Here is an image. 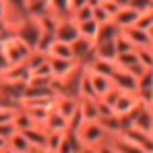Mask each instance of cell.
Returning <instances> with one entry per match:
<instances>
[{"instance_id":"43","label":"cell","mask_w":153,"mask_h":153,"mask_svg":"<svg viewBox=\"0 0 153 153\" xmlns=\"http://www.w3.org/2000/svg\"><path fill=\"white\" fill-rule=\"evenodd\" d=\"M6 143H8V137L0 134V151H2V149H6Z\"/></svg>"},{"instance_id":"5","label":"cell","mask_w":153,"mask_h":153,"mask_svg":"<svg viewBox=\"0 0 153 153\" xmlns=\"http://www.w3.org/2000/svg\"><path fill=\"white\" fill-rule=\"evenodd\" d=\"M29 66H27V62L23 64H13V66H8L2 75H0V83L2 85H17V87H25L27 83H29Z\"/></svg>"},{"instance_id":"20","label":"cell","mask_w":153,"mask_h":153,"mask_svg":"<svg viewBox=\"0 0 153 153\" xmlns=\"http://www.w3.org/2000/svg\"><path fill=\"white\" fill-rule=\"evenodd\" d=\"M79 112L85 122H97L100 112H97V100H79Z\"/></svg>"},{"instance_id":"25","label":"cell","mask_w":153,"mask_h":153,"mask_svg":"<svg viewBox=\"0 0 153 153\" xmlns=\"http://www.w3.org/2000/svg\"><path fill=\"white\" fill-rule=\"evenodd\" d=\"M64 134L66 132H48L46 130V143H44V149L48 153H58L62 141H64Z\"/></svg>"},{"instance_id":"38","label":"cell","mask_w":153,"mask_h":153,"mask_svg":"<svg viewBox=\"0 0 153 153\" xmlns=\"http://www.w3.org/2000/svg\"><path fill=\"white\" fill-rule=\"evenodd\" d=\"M97 112H100V118H105V116H112V114H114V110H112V105H108V103H103L102 100H97Z\"/></svg>"},{"instance_id":"48","label":"cell","mask_w":153,"mask_h":153,"mask_svg":"<svg viewBox=\"0 0 153 153\" xmlns=\"http://www.w3.org/2000/svg\"><path fill=\"white\" fill-rule=\"evenodd\" d=\"M0 153H13V151H10V149L6 147V149H2V151H0Z\"/></svg>"},{"instance_id":"36","label":"cell","mask_w":153,"mask_h":153,"mask_svg":"<svg viewBox=\"0 0 153 153\" xmlns=\"http://www.w3.org/2000/svg\"><path fill=\"white\" fill-rule=\"evenodd\" d=\"M31 75H33V76H50V79H52L50 62H48V60H46V62H44V64H39V66H37V68H33V71H31Z\"/></svg>"},{"instance_id":"32","label":"cell","mask_w":153,"mask_h":153,"mask_svg":"<svg viewBox=\"0 0 153 153\" xmlns=\"http://www.w3.org/2000/svg\"><path fill=\"white\" fill-rule=\"evenodd\" d=\"M85 124V120H83V116H81V112H79V108H76V112L68 118V128H66V132H73V134H76L79 130H81V126Z\"/></svg>"},{"instance_id":"41","label":"cell","mask_w":153,"mask_h":153,"mask_svg":"<svg viewBox=\"0 0 153 153\" xmlns=\"http://www.w3.org/2000/svg\"><path fill=\"white\" fill-rule=\"evenodd\" d=\"M8 66H10V64H8V60H6V58H4V54L0 52V75H2V73H4Z\"/></svg>"},{"instance_id":"28","label":"cell","mask_w":153,"mask_h":153,"mask_svg":"<svg viewBox=\"0 0 153 153\" xmlns=\"http://www.w3.org/2000/svg\"><path fill=\"white\" fill-rule=\"evenodd\" d=\"M48 8L54 17L58 19H64V17H71V10H68V0H48Z\"/></svg>"},{"instance_id":"24","label":"cell","mask_w":153,"mask_h":153,"mask_svg":"<svg viewBox=\"0 0 153 153\" xmlns=\"http://www.w3.org/2000/svg\"><path fill=\"white\" fill-rule=\"evenodd\" d=\"M13 126L15 130H19V132H23L27 128H33V126H39V124H35V120L27 114L25 110H21L19 108V112H17V116H15V120H13Z\"/></svg>"},{"instance_id":"49","label":"cell","mask_w":153,"mask_h":153,"mask_svg":"<svg viewBox=\"0 0 153 153\" xmlns=\"http://www.w3.org/2000/svg\"><path fill=\"white\" fill-rule=\"evenodd\" d=\"M0 87H2V85H0Z\"/></svg>"},{"instance_id":"30","label":"cell","mask_w":153,"mask_h":153,"mask_svg":"<svg viewBox=\"0 0 153 153\" xmlns=\"http://www.w3.org/2000/svg\"><path fill=\"white\" fill-rule=\"evenodd\" d=\"M137 58H139V64L145 68V71H153V48H137Z\"/></svg>"},{"instance_id":"8","label":"cell","mask_w":153,"mask_h":153,"mask_svg":"<svg viewBox=\"0 0 153 153\" xmlns=\"http://www.w3.org/2000/svg\"><path fill=\"white\" fill-rule=\"evenodd\" d=\"M71 48H73V56H75V60L79 64H87V62L95 56V42L85 39V37L75 39V42L71 44Z\"/></svg>"},{"instance_id":"29","label":"cell","mask_w":153,"mask_h":153,"mask_svg":"<svg viewBox=\"0 0 153 153\" xmlns=\"http://www.w3.org/2000/svg\"><path fill=\"white\" fill-rule=\"evenodd\" d=\"M120 33H122V29L116 25L114 21H110V23L100 25V35H97V39H116ZM97 39H95V42H97Z\"/></svg>"},{"instance_id":"21","label":"cell","mask_w":153,"mask_h":153,"mask_svg":"<svg viewBox=\"0 0 153 153\" xmlns=\"http://www.w3.org/2000/svg\"><path fill=\"white\" fill-rule=\"evenodd\" d=\"M23 137L29 141V145H31L33 149H39V147H44V143H46V128L44 126L27 128V130H23Z\"/></svg>"},{"instance_id":"2","label":"cell","mask_w":153,"mask_h":153,"mask_svg":"<svg viewBox=\"0 0 153 153\" xmlns=\"http://www.w3.org/2000/svg\"><path fill=\"white\" fill-rule=\"evenodd\" d=\"M13 33H15L19 39H23L33 52L37 50V44H39V37H42V29H39V23H37L35 17H29V15L23 17V19L15 25Z\"/></svg>"},{"instance_id":"6","label":"cell","mask_w":153,"mask_h":153,"mask_svg":"<svg viewBox=\"0 0 153 153\" xmlns=\"http://www.w3.org/2000/svg\"><path fill=\"white\" fill-rule=\"evenodd\" d=\"M139 105H141V102H139L137 93H124V91H120V95H118V100L114 102L112 110H114V114H116L118 118H126V116H130Z\"/></svg>"},{"instance_id":"45","label":"cell","mask_w":153,"mask_h":153,"mask_svg":"<svg viewBox=\"0 0 153 153\" xmlns=\"http://www.w3.org/2000/svg\"><path fill=\"white\" fill-rule=\"evenodd\" d=\"M33 2H46V4H48V0H25V8L29 4H33Z\"/></svg>"},{"instance_id":"13","label":"cell","mask_w":153,"mask_h":153,"mask_svg":"<svg viewBox=\"0 0 153 153\" xmlns=\"http://www.w3.org/2000/svg\"><path fill=\"white\" fill-rule=\"evenodd\" d=\"M76 108H79V100L76 97H71V95H58L56 102H54V110L58 114H62L66 120L76 112Z\"/></svg>"},{"instance_id":"33","label":"cell","mask_w":153,"mask_h":153,"mask_svg":"<svg viewBox=\"0 0 153 153\" xmlns=\"http://www.w3.org/2000/svg\"><path fill=\"white\" fill-rule=\"evenodd\" d=\"M114 46H116V52H118V54H122V52H130V50H137V48H134V46H132V44L126 39V35H124V33H120V35L114 39Z\"/></svg>"},{"instance_id":"27","label":"cell","mask_w":153,"mask_h":153,"mask_svg":"<svg viewBox=\"0 0 153 153\" xmlns=\"http://www.w3.org/2000/svg\"><path fill=\"white\" fill-rule=\"evenodd\" d=\"M114 62H116V66H118V68H122V71H126V68H130V66L139 64L137 50H130V52H122V54H118Z\"/></svg>"},{"instance_id":"46","label":"cell","mask_w":153,"mask_h":153,"mask_svg":"<svg viewBox=\"0 0 153 153\" xmlns=\"http://www.w3.org/2000/svg\"><path fill=\"white\" fill-rule=\"evenodd\" d=\"M31 153H48V151H46L44 147H39V149H33V151H31Z\"/></svg>"},{"instance_id":"35","label":"cell","mask_w":153,"mask_h":153,"mask_svg":"<svg viewBox=\"0 0 153 153\" xmlns=\"http://www.w3.org/2000/svg\"><path fill=\"white\" fill-rule=\"evenodd\" d=\"M128 6H132L134 10H139V13L143 15V13H147V10L153 8V0H130Z\"/></svg>"},{"instance_id":"4","label":"cell","mask_w":153,"mask_h":153,"mask_svg":"<svg viewBox=\"0 0 153 153\" xmlns=\"http://www.w3.org/2000/svg\"><path fill=\"white\" fill-rule=\"evenodd\" d=\"M76 139L83 147H100L108 139V134L100 122H85L81 126V130L76 132Z\"/></svg>"},{"instance_id":"16","label":"cell","mask_w":153,"mask_h":153,"mask_svg":"<svg viewBox=\"0 0 153 153\" xmlns=\"http://www.w3.org/2000/svg\"><path fill=\"white\" fill-rule=\"evenodd\" d=\"M87 73H89V79H91V85H93V89H95V93H97V100L103 97L112 87H114V83H112V76H105V75H100V73H91L89 68H87Z\"/></svg>"},{"instance_id":"14","label":"cell","mask_w":153,"mask_h":153,"mask_svg":"<svg viewBox=\"0 0 153 153\" xmlns=\"http://www.w3.org/2000/svg\"><path fill=\"white\" fill-rule=\"evenodd\" d=\"M46 56L48 58H60V60H75L71 44H64V42H58V39H54L50 44V48L46 50Z\"/></svg>"},{"instance_id":"39","label":"cell","mask_w":153,"mask_h":153,"mask_svg":"<svg viewBox=\"0 0 153 153\" xmlns=\"http://www.w3.org/2000/svg\"><path fill=\"white\" fill-rule=\"evenodd\" d=\"M8 15H10V6H8V2H6V0H0V23L6 21Z\"/></svg>"},{"instance_id":"47","label":"cell","mask_w":153,"mask_h":153,"mask_svg":"<svg viewBox=\"0 0 153 153\" xmlns=\"http://www.w3.org/2000/svg\"><path fill=\"white\" fill-rule=\"evenodd\" d=\"M147 108H149V110L153 112V93H151V100H149V103H147Z\"/></svg>"},{"instance_id":"26","label":"cell","mask_w":153,"mask_h":153,"mask_svg":"<svg viewBox=\"0 0 153 153\" xmlns=\"http://www.w3.org/2000/svg\"><path fill=\"white\" fill-rule=\"evenodd\" d=\"M81 149H83V145L79 143L76 134L66 132V134H64V141H62V145H60V149H58V153H79Z\"/></svg>"},{"instance_id":"37","label":"cell","mask_w":153,"mask_h":153,"mask_svg":"<svg viewBox=\"0 0 153 153\" xmlns=\"http://www.w3.org/2000/svg\"><path fill=\"white\" fill-rule=\"evenodd\" d=\"M100 4L103 6V10H105V13H108L110 17H114V15H116V13L120 10V6H118V4H116L114 0H103V2H100Z\"/></svg>"},{"instance_id":"40","label":"cell","mask_w":153,"mask_h":153,"mask_svg":"<svg viewBox=\"0 0 153 153\" xmlns=\"http://www.w3.org/2000/svg\"><path fill=\"white\" fill-rule=\"evenodd\" d=\"M83 4H89V0H68V10L73 13L79 6H83Z\"/></svg>"},{"instance_id":"34","label":"cell","mask_w":153,"mask_h":153,"mask_svg":"<svg viewBox=\"0 0 153 153\" xmlns=\"http://www.w3.org/2000/svg\"><path fill=\"white\" fill-rule=\"evenodd\" d=\"M93 21H95V23H100V25H103V23H110V21H112V17L103 10L102 4H95V6H93Z\"/></svg>"},{"instance_id":"9","label":"cell","mask_w":153,"mask_h":153,"mask_svg":"<svg viewBox=\"0 0 153 153\" xmlns=\"http://www.w3.org/2000/svg\"><path fill=\"white\" fill-rule=\"evenodd\" d=\"M48 62H50V71H52V79H54V81H62V79H66V76H68L76 66H79V62H76V60L48 58Z\"/></svg>"},{"instance_id":"17","label":"cell","mask_w":153,"mask_h":153,"mask_svg":"<svg viewBox=\"0 0 153 153\" xmlns=\"http://www.w3.org/2000/svg\"><path fill=\"white\" fill-rule=\"evenodd\" d=\"M91 73H100V75H105V76H112L116 73V62H112V60H102V58H91L87 64H85Z\"/></svg>"},{"instance_id":"31","label":"cell","mask_w":153,"mask_h":153,"mask_svg":"<svg viewBox=\"0 0 153 153\" xmlns=\"http://www.w3.org/2000/svg\"><path fill=\"white\" fill-rule=\"evenodd\" d=\"M71 19H73L75 23L87 21V19H93V6H91V4H83V6H79L76 10L71 13Z\"/></svg>"},{"instance_id":"42","label":"cell","mask_w":153,"mask_h":153,"mask_svg":"<svg viewBox=\"0 0 153 153\" xmlns=\"http://www.w3.org/2000/svg\"><path fill=\"white\" fill-rule=\"evenodd\" d=\"M79 153H100V149L97 147H83Z\"/></svg>"},{"instance_id":"15","label":"cell","mask_w":153,"mask_h":153,"mask_svg":"<svg viewBox=\"0 0 153 153\" xmlns=\"http://www.w3.org/2000/svg\"><path fill=\"white\" fill-rule=\"evenodd\" d=\"M44 128H46L48 132H66V128H68V120L52 108L50 114H48V118H46V122H44Z\"/></svg>"},{"instance_id":"1","label":"cell","mask_w":153,"mask_h":153,"mask_svg":"<svg viewBox=\"0 0 153 153\" xmlns=\"http://www.w3.org/2000/svg\"><path fill=\"white\" fill-rule=\"evenodd\" d=\"M0 52L4 54V58L8 60L10 66H13V64H23V62H27V58L33 54V50L27 46L23 39H19L15 33L8 35V37L0 44Z\"/></svg>"},{"instance_id":"3","label":"cell","mask_w":153,"mask_h":153,"mask_svg":"<svg viewBox=\"0 0 153 153\" xmlns=\"http://www.w3.org/2000/svg\"><path fill=\"white\" fill-rule=\"evenodd\" d=\"M122 120H124V128H134V130H141L145 134H153V112L143 103L130 116L122 118Z\"/></svg>"},{"instance_id":"12","label":"cell","mask_w":153,"mask_h":153,"mask_svg":"<svg viewBox=\"0 0 153 153\" xmlns=\"http://www.w3.org/2000/svg\"><path fill=\"white\" fill-rule=\"evenodd\" d=\"M139 17H141V13H139V10H134L132 6H120V10L112 17V21L120 27V29H126V27L134 25Z\"/></svg>"},{"instance_id":"23","label":"cell","mask_w":153,"mask_h":153,"mask_svg":"<svg viewBox=\"0 0 153 153\" xmlns=\"http://www.w3.org/2000/svg\"><path fill=\"white\" fill-rule=\"evenodd\" d=\"M79 100H97V93L91 85V79L87 73V66H85V73L81 76V85H79Z\"/></svg>"},{"instance_id":"22","label":"cell","mask_w":153,"mask_h":153,"mask_svg":"<svg viewBox=\"0 0 153 153\" xmlns=\"http://www.w3.org/2000/svg\"><path fill=\"white\" fill-rule=\"evenodd\" d=\"M76 27H79V35H81V37H85V39L95 42V39H97V35H100V23H95L93 19L81 21V23H76Z\"/></svg>"},{"instance_id":"11","label":"cell","mask_w":153,"mask_h":153,"mask_svg":"<svg viewBox=\"0 0 153 153\" xmlns=\"http://www.w3.org/2000/svg\"><path fill=\"white\" fill-rule=\"evenodd\" d=\"M122 33L126 35V39L134 48H147V46H151V35H149V31H145V29L126 27V29H122Z\"/></svg>"},{"instance_id":"18","label":"cell","mask_w":153,"mask_h":153,"mask_svg":"<svg viewBox=\"0 0 153 153\" xmlns=\"http://www.w3.org/2000/svg\"><path fill=\"white\" fill-rule=\"evenodd\" d=\"M6 147H8L13 153H31L33 151V147L29 145V141L23 137V132H19V130H15L13 134H8Z\"/></svg>"},{"instance_id":"10","label":"cell","mask_w":153,"mask_h":153,"mask_svg":"<svg viewBox=\"0 0 153 153\" xmlns=\"http://www.w3.org/2000/svg\"><path fill=\"white\" fill-rule=\"evenodd\" d=\"M112 83L116 89H120L124 93H137V76H132L128 71L116 68V73L112 75Z\"/></svg>"},{"instance_id":"19","label":"cell","mask_w":153,"mask_h":153,"mask_svg":"<svg viewBox=\"0 0 153 153\" xmlns=\"http://www.w3.org/2000/svg\"><path fill=\"white\" fill-rule=\"evenodd\" d=\"M118 52L114 46V39H97L95 42V58H102V60H116Z\"/></svg>"},{"instance_id":"7","label":"cell","mask_w":153,"mask_h":153,"mask_svg":"<svg viewBox=\"0 0 153 153\" xmlns=\"http://www.w3.org/2000/svg\"><path fill=\"white\" fill-rule=\"evenodd\" d=\"M56 39L58 42H64V44H73L75 39H79V27L71 17H64V19H58V25H56Z\"/></svg>"},{"instance_id":"44","label":"cell","mask_w":153,"mask_h":153,"mask_svg":"<svg viewBox=\"0 0 153 153\" xmlns=\"http://www.w3.org/2000/svg\"><path fill=\"white\" fill-rule=\"evenodd\" d=\"M114 2H116L118 6H128V4H130V0H114Z\"/></svg>"}]
</instances>
